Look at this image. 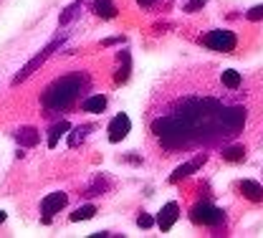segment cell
I'll return each mask as SVG.
<instances>
[{"instance_id": "cell-2", "label": "cell", "mask_w": 263, "mask_h": 238, "mask_svg": "<svg viewBox=\"0 0 263 238\" xmlns=\"http://www.w3.org/2000/svg\"><path fill=\"white\" fill-rule=\"evenodd\" d=\"M86 84L89 79L84 74H68L64 79H59L53 86H48V91L43 94V106H46V114H53V112H64L71 104L76 102L84 91H86Z\"/></svg>"}, {"instance_id": "cell-10", "label": "cell", "mask_w": 263, "mask_h": 238, "mask_svg": "<svg viewBox=\"0 0 263 238\" xmlns=\"http://www.w3.org/2000/svg\"><path fill=\"white\" fill-rule=\"evenodd\" d=\"M81 109L89 112V114H101L106 109V97L104 94H94V97H89V99L81 102Z\"/></svg>"}, {"instance_id": "cell-4", "label": "cell", "mask_w": 263, "mask_h": 238, "mask_svg": "<svg viewBox=\"0 0 263 238\" xmlns=\"http://www.w3.org/2000/svg\"><path fill=\"white\" fill-rule=\"evenodd\" d=\"M202 43L213 51H220V53H233L235 46H238V38L233 31H210V33L202 38Z\"/></svg>"}, {"instance_id": "cell-22", "label": "cell", "mask_w": 263, "mask_h": 238, "mask_svg": "<svg viewBox=\"0 0 263 238\" xmlns=\"http://www.w3.org/2000/svg\"><path fill=\"white\" fill-rule=\"evenodd\" d=\"M137 3H139V5H142V8H149V5H155V3H157V0H137Z\"/></svg>"}, {"instance_id": "cell-8", "label": "cell", "mask_w": 263, "mask_h": 238, "mask_svg": "<svg viewBox=\"0 0 263 238\" xmlns=\"http://www.w3.org/2000/svg\"><path fill=\"white\" fill-rule=\"evenodd\" d=\"M205 160H208L205 155H197V157H195V160H193V162H185V165H180L177 170H175V172H172V175H170V182H177V180H182V177H187V175H193V172H195L197 168H200V165L205 162Z\"/></svg>"}, {"instance_id": "cell-9", "label": "cell", "mask_w": 263, "mask_h": 238, "mask_svg": "<svg viewBox=\"0 0 263 238\" xmlns=\"http://www.w3.org/2000/svg\"><path fill=\"white\" fill-rule=\"evenodd\" d=\"M66 200H68V198H66V193H51V195L43 200V205H41V208H43V213L51 218L53 213H59V210L64 208Z\"/></svg>"}, {"instance_id": "cell-17", "label": "cell", "mask_w": 263, "mask_h": 238, "mask_svg": "<svg viewBox=\"0 0 263 238\" xmlns=\"http://www.w3.org/2000/svg\"><path fill=\"white\" fill-rule=\"evenodd\" d=\"M94 213H97L94 205H84V208H79L76 213H71V221H89V218H94Z\"/></svg>"}, {"instance_id": "cell-3", "label": "cell", "mask_w": 263, "mask_h": 238, "mask_svg": "<svg viewBox=\"0 0 263 238\" xmlns=\"http://www.w3.org/2000/svg\"><path fill=\"white\" fill-rule=\"evenodd\" d=\"M190 218H193V223H197V226H220L226 221V213L210 203H197L190 210Z\"/></svg>"}, {"instance_id": "cell-14", "label": "cell", "mask_w": 263, "mask_h": 238, "mask_svg": "<svg viewBox=\"0 0 263 238\" xmlns=\"http://www.w3.org/2000/svg\"><path fill=\"white\" fill-rule=\"evenodd\" d=\"M94 13L101 18H114L117 15V5L111 0H94Z\"/></svg>"}, {"instance_id": "cell-7", "label": "cell", "mask_w": 263, "mask_h": 238, "mask_svg": "<svg viewBox=\"0 0 263 238\" xmlns=\"http://www.w3.org/2000/svg\"><path fill=\"white\" fill-rule=\"evenodd\" d=\"M53 46H56V43H51L48 48H43V51H41V53H38V56L33 59V61H31V64H28V66H23V71H21V74H18L15 79H13V84H21L23 79H28V76H31L33 71H35V68H38V66H41V64H43V61H46V59H48V53L53 51Z\"/></svg>"}, {"instance_id": "cell-12", "label": "cell", "mask_w": 263, "mask_h": 238, "mask_svg": "<svg viewBox=\"0 0 263 238\" xmlns=\"http://www.w3.org/2000/svg\"><path fill=\"white\" fill-rule=\"evenodd\" d=\"M220 84L226 86V89H240V84H243V76L238 74V71H233V68H223L220 71Z\"/></svg>"}, {"instance_id": "cell-13", "label": "cell", "mask_w": 263, "mask_h": 238, "mask_svg": "<svg viewBox=\"0 0 263 238\" xmlns=\"http://www.w3.org/2000/svg\"><path fill=\"white\" fill-rule=\"evenodd\" d=\"M15 139H18V144H23V147H35L38 139H41V135H38L33 127H23V130L15 132Z\"/></svg>"}, {"instance_id": "cell-1", "label": "cell", "mask_w": 263, "mask_h": 238, "mask_svg": "<svg viewBox=\"0 0 263 238\" xmlns=\"http://www.w3.org/2000/svg\"><path fill=\"white\" fill-rule=\"evenodd\" d=\"M228 89L213 91L210 86L193 91H175L162 112L152 117V137L167 152L190 147H210L238 137L248 124V106L223 99Z\"/></svg>"}, {"instance_id": "cell-15", "label": "cell", "mask_w": 263, "mask_h": 238, "mask_svg": "<svg viewBox=\"0 0 263 238\" xmlns=\"http://www.w3.org/2000/svg\"><path fill=\"white\" fill-rule=\"evenodd\" d=\"M243 157H246V147H240V144L223 150V160H228V162H240Z\"/></svg>"}, {"instance_id": "cell-20", "label": "cell", "mask_w": 263, "mask_h": 238, "mask_svg": "<svg viewBox=\"0 0 263 238\" xmlns=\"http://www.w3.org/2000/svg\"><path fill=\"white\" fill-rule=\"evenodd\" d=\"M263 18V5H256L253 10H248V21H258Z\"/></svg>"}, {"instance_id": "cell-19", "label": "cell", "mask_w": 263, "mask_h": 238, "mask_svg": "<svg viewBox=\"0 0 263 238\" xmlns=\"http://www.w3.org/2000/svg\"><path fill=\"white\" fill-rule=\"evenodd\" d=\"M137 226H139V228H152L155 221H152L149 215H139V218H137Z\"/></svg>"}, {"instance_id": "cell-23", "label": "cell", "mask_w": 263, "mask_h": 238, "mask_svg": "<svg viewBox=\"0 0 263 238\" xmlns=\"http://www.w3.org/2000/svg\"><path fill=\"white\" fill-rule=\"evenodd\" d=\"M3 221H5V213H3V210H0V223H3Z\"/></svg>"}, {"instance_id": "cell-21", "label": "cell", "mask_w": 263, "mask_h": 238, "mask_svg": "<svg viewBox=\"0 0 263 238\" xmlns=\"http://www.w3.org/2000/svg\"><path fill=\"white\" fill-rule=\"evenodd\" d=\"M205 5V0H193L190 5H187V10H195V8H202Z\"/></svg>"}, {"instance_id": "cell-11", "label": "cell", "mask_w": 263, "mask_h": 238, "mask_svg": "<svg viewBox=\"0 0 263 238\" xmlns=\"http://www.w3.org/2000/svg\"><path fill=\"white\" fill-rule=\"evenodd\" d=\"M240 193H243L248 200H253V203L263 200V188L258 182H253V180H243V182H240Z\"/></svg>"}, {"instance_id": "cell-18", "label": "cell", "mask_w": 263, "mask_h": 238, "mask_svg": "<svg viewBox=\"0 0 263 238\" xmlns=\"http://www.w3.org/2000/svg\"><path fill=\"white\" fill-rule=\"evenodd\" d=\"M81 137H84V127H76V130H73V135L68 137V144H71V147H76Z\"/></svg>"}, {"instance_id": "cell-16", "label": "cell", "mask_w": 263, "mask_h": 238, "mask_svg": "<svg viewBox=\"0 0 263 238\" xmlns=\"http://www.w3.org/2000/svg\"><path fill=\"white\" fill-rule=\"evenodd\" d=\"M68 132V122H59L51 127V135H48V147H56L59 144V137Z\"/></svg>"}, {"instance_id": "cell-6", "label": "cell", "mask_w": 263, "mask_h": 238, "mask_svg": "<svg viewBox=\"0 0 263 238\" xmlns=\"http://www.w3.org/2000/svg\"><path fill=\"white\" fill-rule=\"evenodd\" d=\"M177 215H180V208H177V203H167L162 210H160V215H157V226H160L162 231H170V228L175 226Z\"/></svg>"}, {"instance_id": "cell-5", "label": "cell", "mask_w": 263, "mask_h": 238, "mask_svg": "<svg viewBox=\"0 0 263 238\" xmlns=\"http://www.w3.org/2000/svg\"><path fill=\"white\" fill-rule=\"evenodd\" d=\"M129 130H132V122H129V117L127 114H117L111 122H109V142H122L124 137L129 135Z\"/></svg>"}]
</instances>
